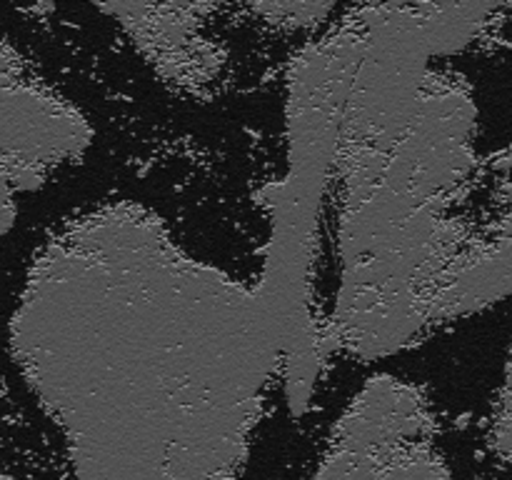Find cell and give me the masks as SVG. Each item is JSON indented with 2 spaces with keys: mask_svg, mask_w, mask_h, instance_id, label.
I'll return each mask as SVG.
<instances>
[{
  "mask_svg": "<svg viewBox=\"0 0 512 480\" xmlns=\"http://www.w3.org/2000/svg\"><path fill=\"white\" fill-rule=\"evenodd\" d=\"M258 10L263 13L275 15L278 20H288L295 25H310L318 23L325 13L330 10V5H318V3H275V5H258Z\"/></svg>",
  "mask_w": 512,
  "mask_h": 480,
  "instance_id": "obj_3",
  "label": "cell"
},
{
  "mask_svg": "<svg viewBox=\"0 0 512 480\" xmlns=\"http://www.w3.org/2000/svg\"><path fill=\"white\" fill-rule=\"evenodd\" d=\"M0 480H8V478H5V473H3V468H0Z\"/></svg>",
  "mask_w": 512,
  "mask_h": 480,
  "instance_id": "obj_4",
  "label": "cell"
},
{
  "mask_svg": "<svg viewBox=\"0 0 512 480\" xmlns=\"http://www.w3.org/2000/svg\"><path fill=\"white\" fill-rule=\"evenodd\" d=\"M375 480H450L443 460L425 450H408V453H385L383 465Z\"/></svg>",
  "mask_w": 512,
  "mask_h": 480,
  "instance_id": "obj_2",
  "label": "cell"
},
{
  "mask_svg": "<svg viewBox=\"0 0 512 480\" xmlns=\"http://www.w3.org/2000/svg\"><path fill=\"white\" fill-rule=\"evenodd\" d=\"M423 410L413 388L395 378H373L338 430V448L355 453H393L423 433Z\"/></svg>",
  "mask_w": 512,
  "mask_h": 480,
  "instance_id": "obj_1",
  "label": "cell"
}]
</instances>
